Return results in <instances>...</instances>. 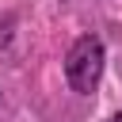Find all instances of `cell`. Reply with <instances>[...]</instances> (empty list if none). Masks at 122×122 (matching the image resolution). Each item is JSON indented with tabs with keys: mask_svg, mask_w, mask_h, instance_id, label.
<instances>
[{
	"mask_svg": "<svg viewBox=\"0 0 122 122\" xmlns=\"http://www.w3.org/2000/svg\"><path fill=\"white\" fill-rule=\"evenodd\" d=\"M65 76H69L72 92H80V95L95 92V84L103 76V42L95 34H84L72 42V50L65 53Z\"/></svg>",
	"mask_w": 122,
	"mask_h": 122,
	"instance_id": "obj_1",
	"label": "cell"
},
{
	"mask_svg": "<svg viewBox=\"0 0 122 122\" xmlns=\"http://www.w3.org/2000/svg\"><path fill=\"white\" fill-rule=\"evenodd\" d=\"M107 122H122V114H111V118H107Z\"/></svg>",
	"mask_w": 122,
	"mask_h": 122,
	"instance_id": "obj_2",
	"label": "cell"
}]
</instances>
